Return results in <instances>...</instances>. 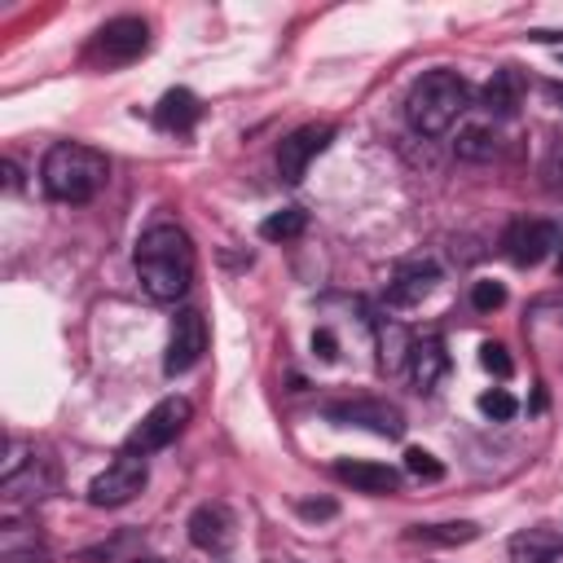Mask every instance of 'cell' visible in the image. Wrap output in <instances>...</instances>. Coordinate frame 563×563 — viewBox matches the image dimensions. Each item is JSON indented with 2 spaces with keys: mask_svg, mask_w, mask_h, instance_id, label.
I'll list each match as a JSON object with an SVG mask.
<instances>
[{
  "mask_svg": "<svg viewBox=\"0 0 563 563\" xmlns=\"http://www.w3.org/2000/svg\"><path fill=\"white\" fill-rule=\"evenodd\" d=\"M194 242L180 224L163 220L136 238V282L154 303H176L194 286Z\"/></svg>",
  "mask_w": 563,
  "mask_h": 563,
  "instance_id": "cell-1",
  "label": "cell"
},
{
  "mask_svg": "<svg viewBox=\"0 0 563 563\" xmlns=\"http://www.w3.org/2000/svg\"><path fill=\"white\" fill-rule=\"evenodd\" d=\"M106 176H110L106 154L92 150V145H79V141H57V145H48V150H44V163H40V185H44V194H48L53 202H70V207L92 202V198L101 194Z\"/></svg>",
  "mask_w": 563,
  "mask_h": 563,
  "instance_id": "cell-2",
  "label": "cell"
},
{
  "mask_svg": "<svg viewBox=\"0 0 563 563\" xmlns=\"http://www.w3.org/2000/svg\"><path fill=\"white\" fill-rule=\"evenodd\" d=\"M471 84L449 70V66H435L427 70L422 79H413L409 97H405V114H409V128L418 136H440L449 132L466 110H471Z\"/></svg>",
  "mask_w": 563,
  "mask_h": 563,
  "instance_id": "cell-3",
  "label": "cell"
},
{
  "mask_svg": "<svg viewBox=\"0 0 563 563\" xmlns=\"http://www.w3.org/2000/svg\"><path fill=\"white\" fill-rule=\"evenodd\" d=\"M145 48H150V26H145V18L123 13V18H110L106 26H97V35L88 40V62L101 66V70H114V66L136 62Z\"/></svg>",
  "mask_w": 563,
  "mask_h": 563,
  "instance_id": "cell-4",
  "label": "cell"
},
{
  "mask_svg": "<svg viewBox=\"0 0 563 563\" xmlns=\"http://www.w3.org/2000/svg\"><path fill=\"white\" fill-rule=\"evenodd\" d=\"M189 418H194V405L185 400V396H167V400H158L132 431H128V440H123V449L128 453H141V457H150V453H158V449H167L185 427H189Z\"/></svg>",
  "mask_w": 563,
  "mask_h": 563,
  "instance_id": "cell-5",
  "label": "cell"
},
{
  "mask_svg": "<svg viewBox=\"0 0 563 563\" xmlns=\"http://www.w3.org/2000/svg\"><path fill=\"white\" fill-rule=\"evenodd\" d=\"M321 413L334 427H361V431H374V435H387V440H400L405 435V413L391 400H378V396L330 400V405H321Z\"/></svg>",
  "mask_w": 563,
  "mask_h": 563,
  "instance_id": "cell-6",
  "label": "cell"
},
{
  "mask_svg": "<svg viewBox=\"0 0 563 563\" xmlns=\"http://www.w3.org/2000/svg\"><path fill=\"white\" fill-rule=\"evenodd\" d=\"M145 479H150L145 457L123 449L114 462H106V471H97V475H92V484H88V501H92V506H101V510L128 506V501L145 488Z\"/></svg>",
  "mask_w": 563,
  "mask_h": 563,
  "instance_id": "cell-7",
  "label": "cell"
},
{
  "mask_svg": "<svg viewBox=\"0 0 563 563\" xmlns=\"http://www.w3.org/2000/svg\"><path fill=\"white\" fill-rule=\"evenodd\" d=\"M550 251H559V224L554 220H537V216H519L506 224L501 233V255L515 268H532L541 264Z\"/></svg>",
  "mask_w": 563,
  "mask_h": 563,
  "instance_id": "cell-8",
  "label": "cell"
},
{
  "mask_svg": "<svg viewBox=\"0 0 563 563\" xmlns=\"http://www.w3.org/2000/svg\"><path fill=\"white\" fill-rule=\"evenodd\" d=\"M207 352V321L198 308H180L172 317V334H167V356H163V369L167 378L176 374H189Z\"/></svg>",
  "mask_w": 563,
  "mask_h": 563,
  "instance_id": "cell-9",
  "label": "cell"
},
{
  "mask_svg": "<svg viewBox=\"0 0 563 563\" xmlns=\"http://www.w3.org/2000/svg\"><path fill=\"white\" fill-rule=\"evenodd\" d=\"M330 141H334V128H330V123H303V128H295V132L277 145V176H282L286 185H299V180L308 176V163H312Z\"/></svg>",
  "mask_w": 563,
  "mask_h": 563,
  "instance_id": "cell-10",
  "label": "cell"
},
{
  "mask_svg": "<svg viewBox=\"0 0 563 563\" xmlns=\"http://www.w3.org/2000/svg\"><path fill=\"white\" fill-rule=\"evenodd\" d=\"M440 286V264L431 255H409L387 277V308H413Z\"/></svg>",
  "mask_w": 563,
  "mask_h": 563,
  "instance_id": "cell-11",
  "label": "cell"
},
{
  "mask_svg": "<svg viewBox=\"0 0 563 563\" xmlns=\"http://www.w3.org/2000/svg\"><path fill=\"white\" fill-rule=\"evenodd\" d=\"M189 541L202 550V554H229L233 541H238V515L224 506V501H202L194 515H189Z\"/></svg>",
  "mask_w": 563,
  "mask_h": 563,
  "instance_id": "cell-12",
  "label": "cell"
},
{
  "mask_svg": "<svg viewBox=\"0 0 563 563\" xmlns=\"http://www.w3.org/2000/svg\"><path fill=\"white\" fill-rule=\"evenodd\" d=\"M53 493V466L44 457H26L13 475H0V497L9 510L26 506V501H40Z\"/></svg>",
  "mask_w": 563,
  "mask_h": 563,
  "instance_id": "cell-13",
  "label": "cell"
},
{
  "mask_svg": "<svg viewBox=\"0 0 563 563\" xmlns=\"http://www.w3.org/2000/svg\"><path fill=\"white\" fill-rule=\"evenodd\" d=\"M444 374H449L444 339H440V334H422V339H413V347H409V383L427 396V391L440 387Z\"/></svg>",
  "mask_w": 563,
  "mask_h": 563,
  "instance_id": "cell-14",
  "label": "cell"
},
{
  "mask_svg": "<svg viewBox=\"0 0 563 563\" xmlns=\"http://www.w3.org/2000/svg\"><path fill=\"white\" fill-rule=\"evenodd\" d=\"M523 92H528L523 75H519L515 66H501V70H493L488 84L479 88V106H484L493 119H510V114H519Z\"/></svg>",
  "mask_w": 563,
  "mask_h": 563,
  "instance_id": "cell-15",
  "label": "cell"
},
{
  "mask_svg": "<svg viewBox=\"0 0 563 563\" xmlns=\"http://www.w3.org/2000/svg\"><path fill=\"white\" fill-rule=\"evenodd\" d=\"M334 479L339 484H352L356 493H369V497H387L400 488V471L383 466V462H352V457H339L334 462Z\"/></svg>",
  "mask_w": 563,
  "mask_h": 563,
  "instance_id": "cell-16",
  "label": "cell"
},
{
  "mask_svg": "<svg viewBox=\"0 0 563 563\" xmlns=\"http://www.w3.org/2000/svg\"><path fill=\"white\" fill-rule=\"evenodd\" d=\"M510 563H554L563 554V532L537 523V528H523L510 537Z\"/></svg>",
  "mask_w": 563,
  "mask_h": 563,
  "instance_id": "cell-17",
  "label": "cell"
},
{
  "mask_svg": "<svg viewBox=\"0 0 563 563\" xmlns=\"http://www.w3.org/2000/svg\"><path fill=\"white\" fill-rule=\"evenodd\" d=\"M374 339H378V369L383 374H400L409 365L413 334L400 321H391V317H374Z\"/></svg>",
  "mask_w": 563,
  "mask_h": 563,
  "instance_id": "cell-18",
  "label": "cell"
},
{
  "mask_svg": "<svg viewBox=\"0 0 563 563\" xmlns=\"http://www.w3.org/2000/svg\"><path fill=\"white\" fill-rule=\"evenodd\" d=\"M198 114H202V106H198V97H194L189 88H172V92H163V101L154 106V123H158L163 132H189V128L198 123Z\"/></svg>",
  "mask_w": 563,
  "mask_h": 563,
  "instance_id": "cell-19",
  "label": "cell"
},
{
  "mask_svg": "<svg viewBox=\"0 0 563 563\" xmlns=\"http://www.w3.org/2000/svg\"><path fill=\"white\" fill-rule=\"evenodd\" d=\"M475 537H479V523H471V519H457V523H413V528H405V541L409 545H440V550L466 545Z\"/></svg>",
  "mask_w": 563,
  "mask_h": 563,
  "instance_id": "cell-20",
  "label": "cell"
},
{
  "mask_svg": "<svg viewBox=\"0 0 563 563\" xmlns=\"http://www.w3.org/2000/svg\"><path fill=\"white\" fill-rule=\"evenodd\" d=\"M453 154L466 158V163H488L497 154V128H484V123H471L453 136Z\"/></svg>",
  "mask_w": 563,
  "mask_h": 563,
  "instance_id": "cell-21",
  "label": "cell"
},
{
  "mask_svg": "<svg viewBox=\"0 0 563 563\" xmlns=\"http://www.w3.org/2000/svg\"><path fill=\"white\" fill-rule=\"evenodd\" d=\"M303 229H308V211L303 207H282V211H273V216L260 220V238L264 242H290Z\"/></svg>",
  "mask_w": 563,
  "mask_h": 563,
  "instance_id": "cell-22",
  "label": "cell"
},
{
  "mask_svg": "<svg viewBox=\"0 0 563 563\" xmlns=\"http://www.w3.org/2000/svg\"><path fill=\"white\" fill-rule=\"evenodd\" d=\"M0 563H48V550L35 537H22L18 541V528L9 523L4 528V545H0Z\"/></svg>",
  "mask_w": 563,
  "mask_h": 563,
  "instance_id": "cell-23",
  "label": "cell"
},
{
  "mask_svg": "<svg viewBox=\"0 0 563 563\" xmlns=\"http://www.w3.org/2000/svg\"><path fill=\"white\" fill-rule=\"evenodd\" d=\"M515 409H519V400H515L506 387H493V391H484V396H479V413H484V418H493V422L515 418Z\"/></svg>",
  "mask_w": 563,
  "mask_h": 563,
  "instance_id": "cell-24",
  "label": "cell"
},
{
  "mask_svg": "<svg viewBox=\"0 0 563 563\" xmlns=\"http://www.w3.org/2000/svg\"><path fill=\"white\" fill-rule=\"evenodd\" d=\"M405 471L413 475V479H427V484H435V479H444V466L427 453V449H405Z\"/></svg>",
  "mask_w": 563,
  "mask_h": 563,
  "instance_id": "cell-25",
  "label": "cell"
},
{
  "mask_svg": "<svg viewBox=\"0 0 563 563\" xmlns=\"http://www.w3.org/2000/svg\"><path fill=\"white\" fill-rule=\"evenodd\" d=\"M471 303H475L479 312H493V308H501V303H506V286H501V282H493V277H484V282H475V286H471Z\"/></svg>",
  "mask_w": 563,
  "mask_h": 563,
  "instance_id": "cell-26",
  "label": "cell"
},
{
  "mask_svg": "<svg viewBox=\"0 0 563 563\" xmlns=\"http://www.w3.org/2000/svg\"><path fill=\"white\" fill-rule=\"evenodd\" d=\"M479 365H484L488 374H497V378H510V369H515V365H510V356H506V347H501V343H493V339H488V343H479Z\"/></svg>",
  "mask_w": 563,
  "mask_h": 563,
  "instance_id": "cell-27",
  "label": "cell"
},
{
  "mask_svg": "<svg viewBox=\"0 0 563 563\" xmlns=\"http://www.w3.org/2000/svg\"><path fill=\"white\" fill-rule=\"evenodd\" d=\"M295 510H299L303 519H330L339 506H334L330 497H308V501H295Z\"/></svg>",
  "mask_w": 563,
  "mask_h": 563,
  "instance_id": "cell-28",
  "label": "cell"
},
{
  "mask_svg": "<svg viewBox=\"0 0 563 563\" xmlns=\"http://www.w3.org/2000/svg\"><path fill=\"white\" fill-rule=\"evenodd\" d=\"M312 352L321 356V361H334L339 356V343H334V334L321 325V330H312Z\"/></svg>",
  "mask_w": 563,
  "mask_h": 563,
  "instance_id": "cell-29",
  "label": "cell"
},
{
  "mask_svg": "<svg viewBox=\"0 0 563 563\" xmlns=\"http://www.w3.org/2000/svg\"><path fill=\"white\" fill-rule=\"evenodd\" d=\"M0 172H4V189H9V194H18V189H22V172H18V163H13V158H4V163H0Z\"/></svg>",
  "mask_w": 563,
  "mask_h": 563,
  "instance_id": "cell-30",
  "label": "cell"
},
{
  "mask_svg": "<svg viewBox=\"0 0 563 563\" xmlns=\"http://www.w3.org/2000/svg\"><path fill=\"white\" fill-rule=\"evenodd\" d=\"M550 172H554V180H559V189H563V141H559V150H554V158H550Z\"/></svg>",
  "mask_w": 563,
  "mask_h": 563,
  "instance_id": "cell-31",
  "label": "cell"
},
{
  "mask_svg": "<svg viewBox=\"0 0 563 563\" xmlns=\"http://www.w3.org/2000/svg\"><path fill=\"white\" fill-rule=\"evenodd\" d=\"M545 92H550V97H554V101H563V84H550V88H545Z\"/></svg>",
  "mask_w": 563,
  "mask_h": 563,
  "instance_id": "cell-32",
  "label": "cell"
},
{
  "mask_svg": "<svg viewBox=\"0 0 563 563\" xmlns=\"http://www.w3.org/2000/svg\"><path fill=\"white\" fill-rule=\"evenodd\" d=\"M559 273H563V242H559Z\"/></svg>",
  "mask_w": 563,
  "mask_h": 563,
  "instance_id": "cell-33",
  "label": "cell"
},
{
  "mask_svg": "<svg viewBox=\"0 0 563 563\" xmlns=\"http://www.w3.org/2000/svg\"><path fill=\"white\" fill-rule=\"evenodd\" d=\"M132 563H163V559H132Z\"/></svg>",
  "mask_w": 563,
  "mask_h": 563,
  "instance_id": "cell-34",
  "label": "cell"
}]
</instances>
